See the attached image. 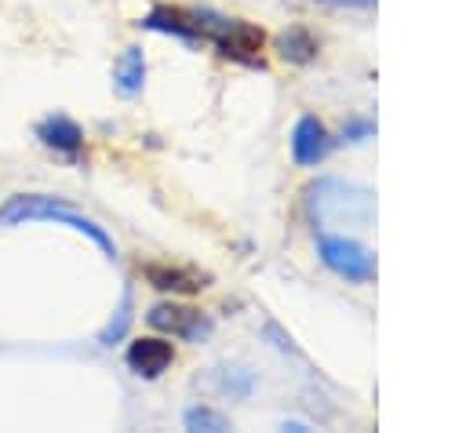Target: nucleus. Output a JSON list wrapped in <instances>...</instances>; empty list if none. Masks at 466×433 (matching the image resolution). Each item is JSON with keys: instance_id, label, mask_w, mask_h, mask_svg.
Returning <instances> with one entry per match:
<instances>
[{"instance_id": "nucleus-4", "label": "nucleus", "mask_w": 466, "mask_h": 433, "mask_svg": "<svg viewBox=\"0 0 466 433\" xmlns=\"http://www.w3.org/2000/svg\"><path fill=\"white\" fill-rule=\"evenodd\" d=\"M146 320H149V327H157V331H164V335H175V338H182V342H200V338L211 335V320H208L200 309H193V306L160 302V306H153V309L146 313Z\"/></svg>"}, {"instance_id": "nucleus-9", "label": "nucleus", "mask_w": 466, "mask_h": 433, "mask_svg": "<svg viewBox=\"0 0 466 433\" xmlns=\"http://www.w3.org/2000/svg\"><path fill=\"white\" fill-rule=\"evenodd\" d=\"M142 277L157 287V291H182V295H193V291H204L208 287V277L189 269V266H171V262H149L142 266Z\"/></svg>"}, {"instance_id": "nucleus-12", "label": "nucleus", "mask_w": 466, "mask_h": 433, "mask_svg": "<svg viewBox=\"0 0 466 433\" xmlns=\"http://www.w3.org/2000/svg\"><path fill=\"white\" fill-rule=\"evenodd\" d=\"M182 426L186 429H204V433H226L229 429V418L226 415H218L215 408H204V404H197V408H189L186 415H182Z\"/></svg>"}, {"instance_id": "nucleus-2", "label": "nucleus", "mask_w": 466, "mask_h": 433, "mask_svg": "<svg viewBox=\"0 0 466 433\" xmlns=\"http://www.w3.org/2000/svg\"><path fill=\"white\" fill-rule=\"evenodd\" d=\"M317 255H320V262H324L331 273H339V277L350 280V284H368V280L375 277V255H371L360 240H353V237L320 233V237H317Z\"/></svg>"}, {"instance_id": "nucleus-5", "label": "nucleus", "mask_w": 466, "mask_h": 433, "mask_svg": "<svg viewBox=\"0 0 466 433\" xmlns=\"http://www.w3.org/2000/svg\"><path fill=\"white\" fill-rule=\"evenodd\" d=\"M211 40H215L218 51H222L226 58H233V62H258L262 44H266L262 29H255L251 22H240V18H222Z\"/></svg>"}, {"instance_id": "nucleus-3", "label": "nucleus", "mask_w": 466, "mask_h": 433, "mask_svg": "<svg viewBox=\"0 0 466 433\" xmlns=\"http://www.w3.org/2000/svg\"><path fill=\"white\" fill-rule=\"evenodd\" d=\"M218 15L211 11H189V7H171V4H157L138 25L142 29H153V33H171L186 44H197V40H211L215 29H218Z\"/></svg>"}, {"instance_id": "nucleus-6", "label": "nucleus", "mask_w": 466, "mask_h": 433, "mask_svg": "<svg viewBox=\"0 0 466 433\" xmlns=\"http://www.w3.org/2000/svg\"><path fill=\"white\" fill-rule=\"evenodd\" d=\"M36 138L44 149H51L66 160H76L84 149V127L66 113H47L44 120H36Z\"/></svg>"}, {"instance_id": "nucleus-10", "label": "nucleus", "mask_w": 466, "mask_h": 433, "mask_svg": "<svg viewBox=\"0 0 466 433\" xmlns=\"http://www.w3.org/2000/svg\"><path fill=\"white\" fill-rule=\"evenodd\" d=\"M146 84V55L142 47H124L120 58L113 62V91L120 98H135Z\"/></svg>"}, {"instance_id": "nucleus-8", "label": "nucleus", "mask_w": 466, "mask_h": 433, "mask_svg": "<svg viewBox=\"0 0 466 433\" xmlns=\"http://www.w3.org/2000/svg\"><path fill=\"white\" fill-rule=\"evenodd\" d=\"M124 360L138 378H160L175 360V346L167 338H160V335H146V338H135L127 346Z\"/></svg>"}, {"instance_id": "nucleus-13", "label": "nucleus", "mask_w": 466, "mask_h": 433, "mask_svg": "<svg viewBox=\"0 0 466 433\" xmlns=\"http://www.w3.org/2000/svg\"><path fill=\"white\" fill-rule=\"evenodd\" d=\"M127 324H131V291H124V295H120L116 313H113V317H109V324L98 331V346H113V342H120V338H124V331H127Z\"/></svg>"}, {"instance_id": "nucleus-11", "label": "nucleus", "mask_w": 466, "mask_h": 433, "mask_svg": "<svg viewBox=\"0 0 466 433\" xmlns=\"http://www.w3.org/2000/svg\"><path fill=\"white\" fill-rule=\"evenodd\" d=\"M277 47H280V55H284L288 62H309V58L317 55V40H313L309 29H302V25H291V29L277 40Z\"/></svg>"}, {"instance_id": "nucleus-1", "label": "nucleus", "mask_w": 466, "mask_h": 433, "mask_svg": "<svg viewBox=\"0 0 466 433\" xmlns=\"http://www.w3.org/2000/svg\"><path fill=\"white\" fill-rule=\"evenodd\" d=\"M22 222H55V226H66L80 237H87L106 258H116V244L113 237L87 215L73 211L69 204H62L58 196H47V193H15L0 204V226H22Z\"/></svg>"}, {"instance_id": "nucleus-7", "label": "nucleus", "mask_w": 466, "mask_h": 433, "mask_svg": "<svg viewBox=\"0 0 466 433\" xmlns=\"http://www.w3.org/2000/svg\"><path fill=\"white\" fill-rule=\"evenodd\" d=\"M331 153V135L317 116H299L291 127V160L299 167H317Z\"/></svg>"}]
</instances>
